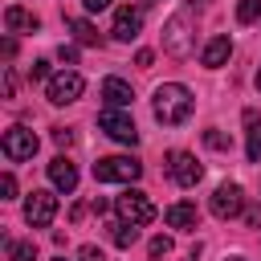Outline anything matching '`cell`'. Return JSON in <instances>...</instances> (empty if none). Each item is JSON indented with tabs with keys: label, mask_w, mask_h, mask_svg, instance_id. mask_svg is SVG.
Returning a JSON list of instances; mask_svg holds the SVG:
<instances>
[{
	"label": "cell",
	"mask_w": 261,
	"mask_h": 261,
	"mask_svg": "<svg viewBox=\"0 0 261 261\" xmlns=\"http://www.w3.org/2000/svg\"><path fill=\"white\" fill-rule=\"evenodd\" d=\"M151 106H155V118H159L163 126H179V122H188L196 98H192L188 86H179V82H163V86L155 90V102H151Z\"/></svg>",
	"instance_id": "1"
},
{
	"label": "cell",
	"mask_w": 261,
	"mask_h": 261,
	"mask_svg": "<svg viewBox=\"0 0 261 261\" xmlns=\"http://www.w3.org/2000/svg\"><path fill=\"white\" fill-rule=\"evenodd\" d=\"M143 175V163L130 155H106L94 163V179L98 184H135Z\"/></svg>",
	"instance_id": "2"
},
{
	"label": "cell",
	"mask_w": 261,
	"mask_h": 261,
	"mask_svg": "<svg viewBox=\"0 0 261 261\" xmlns=\"http://www.w3.org/2000/svg\"><path fill=\"white\" fill-rule=\"evenodd\" d=\"M114 212H118V220H126V224H135V228H143V224L155 220V204H151L147 192H139V188H126V192L114 200Z\"/></svg>",
	"instance_id": "3"
},
{
	"label": "cell",
	"mask_w": 261,
	"mask_h": 261,
	"mask_svg": "<svg viewBox=\"0 0 261 261\" xmlns=\"http://www.w3.org/2000/svg\"><path fill=\"white\" fill-rule=\"evenodd\" d=\"M98 130H106L114 143H126V147H135L139 143V126H135V118L126 114V110H102L98 114Z\"/></svg>",
	"instance_id": "4"
},
{
	"label": "cell",
	"mask_w": 261,
	"mask_h": 261,
	"mask_svg": "<svg viewBox=\"0 0 261 261\" xmlns=\"http://www.w3.org/2000/svg\"><path fill=\"white\" fill-rule=\"evenodd\" d=\"M82 90H86L82 73H77V69H61V73H53V82H49V102H53V106L77 102V98H82Z\"/></svg>",
	"instance_id": "5"
},
{
	"label": "cell",
	"mask_w": 261,
	"mask_h": 261,
	"mask_svg": "<svg viewBox=\"0 0 261 261\" xmlns=\"http://www.w3.org/2000/svg\"><path fill=\"white\" fill-rule=\"evenodd\" d=\"M0 147H4V155H8L12 163H24V159L37 155V135H33L29 126H8Z\"/></svg>",
	"instance_id": "6"
},
{
	"label": "cell",
	"mask_w": 261,
	"mask_h": 261,
	"mask_svg": "<svg viewBox=\"0 0 261 261\" xmlns=\"http://www.w3.org/2000/svg\"><path fill=\"white\" fill-rule=\"evenodd\" d=\"M167 175H171L179 188H196L200 175H204V167L196 163V155H188V151H171V155H167Z\"/></svg>",
	"instance_id": "7"
},
{
	"label": "cell",
	"mask_w": 261,
	"mask_h": 261,
	"mask_svg": "<svg viewBox=\"0 0 261 261\" xmlns=\"http://www.w3.org/2000/svg\"><path fill=\"white\" fill-rule=\"evenodd\" d=\"M241 212H245V192H241V184H220V188L212 192V216L232 220V216H241Z\"/></svg>",
	"instance_id": "8"
},
{
	"label": "cell",
	"mask_w": 261,
	"mask_h": 261,
	"mask_svg": "<svg viewBox=\"0 0 261 261\" xmlns=\"http://www.w3.org/2000/svg\"><path fill=\"white\" fill-rule=\"evenodd\" d=\"M53 216H57V196H53V192H33V196L24 200V220H29L33 228H49Z\"/></svg>",
	"instance_id": "9"
},
{
	"label": "cell",
	"mask_w": 261,
	"mask_h": 261,
	"mask_svg": "<svg viewBox=\"0 0 261 261\" xmlns=\"http://www.w3.org/2000/svg\"><path fill=\"white\" fill-rule=\"evenodd\" d=\"M139 29H143V8H130V4H122V8L114 12V24H110L114 41H130V37H139Z\"/></svg>",
	"instance_id": "10"
},
{
	"label": "cell",
	"mask_w": 261,
	"mask_h": 261,
	"mask_svg": "<svg viewBox=\"0 0 261 261\" xmlns=\"http://www.w3.org/2000/svg\"><path fill=\"white\" fill-rule=\"evenodd\" d=\"M163 45L175 53V57H188V12H179V16H171L167 20V37H163Z\"/></svg>",
	"instance_id": "11"
},
{
	"label": "cell",
	"mask_w": 261,
	"mask_h": 261,
	"mask_svg": "<svg viewBox=\"0 0 261 261\" xmlns=\"http://www.w3.org/2000/svg\"><path fill=\"white\" fill-rule=\"evenodd\" d=\"M49 184H53L57 192H73V188H77V167H73L65 155H57V159L49 163Z\"/></svg>",
	"instance_id": "12"
},
{
	"label": "cell",
	"mask_w": 261,
	"mask_h": 261,
	"mask_svg": "<svg viewBox=\"0 0 261 261\" xmlns=\"http://www.w3.org/2000/svg\"><path fill=\"white\" fill-rule=\"evenodd\" d=\"M102 98H106L110 110H122V106L135 102V90H130L122 77H106V82H102Z\"/></svg>",
	"instance_id": "13"
},
{
	"label": "cell",
	"mask_w": 261,
	"mask_h": 261,
	"mask_svg": "<svg viewBox=\"0 0 261 261\" xmlns=\"http://www.w3.org/2000/svg\"><path fill=\"white\" fill-rule=\"evenodd\" d=\"M228 57H232V41H228L224 33H220V37H212V41L204 45V53H200V61H204L208 69H220Z\"/></svg>",
	"instance_id": "14"
},
{
	"label": "cell",
	"mask_w": 261,
	"mask_h": 261,
	"mask_svg": "<svg viewBox=\"0 0 261 261\" xmlns=\"http://www.w3.org/2000/svg\"><path fill=\"white\" fill-rule=\"evenodd\" d=\"M163 220H167L171 228H184V232H196V224H200V212H196V204H171V208L163 212Z\"/></svg>",
	"instance_id": "15"
},
{
	"label": "cell",
	"mask_w": 261,
	"mask_h": 261,
	"mask_svg": "<svg viewBox=\"0 0 261 261\" xmlns=\"http://www.w3.org/2000/svg\"><path fill=\"white\" fill-rule=\"evenodd\" d=\"M245 126H249V143H245V155H249V163H257V159H261V118H257L253 110H245Z\"/></svg>",
	"instance_id": "16"
},
{
	"label": "cell",
	"mask_w": 261,
	"mask_h": 261,
	"mask_svg": "<svg viewBox=\"0 0 261 261\" xmlns=\"http://www.w3.org/2000/svg\"><path fill=\"white\" fill-rule=\"evenodd\" d=\"M4 24H8L12 33H37V16H33V12H24V8H16V4L4 12Z\"/></svg>",
	"instance_id": "17"
},
{
	"label": "cell",
	"mask_w": 261,
	"mask_h": 261,
	"mask_svg": "<svg viewBox=\"0 0 261 261\" xmlns=\"http://www.w3.org/2000/svg\"><path fill=\"white\" fill-rule=\"evenodd\" d=\"M110 241H114L118 249H130V245L139 241V228L126 224V220H114V224H110Z\"/></svg>",
	"instance_id": "18"
},
{
	"label": "cell",
	"mask_w": 261,
	"mask_h": 261,
	"mask_svg": "<svg viewBox=\"0 0 261 261\" xmlns=\"http://www.w3.org/2000/svg\"><path fill=\"white\" fill-rule=\"evenodd\" d=\"M69 29H73L77 45H98V33H94V24H90V20H82V16H69Z\"/></svg>",
	"instance_id": "19"
},
{
	"label": "cell",
	"mask_w": 261,
	"mask_h": 261,
	"mask_svg": "<svg viewBox=\"0 0 261 261\" xmlns=\"http://www.w3.org/2000/svg\"><path fill=\"white\" fill-rule=\"evenodd\" d=\"M37 257V245L33 241H12L8 245V261H33Z\"/></svg>",
	"instance_id": "20"
},
{
	"label": "cell",
	"mask_w": 261,
	"mask_h": 261,
	"mask_svg": "<svg viewBox=\"0 0 261 261\" xmlns=\"http://www.w3.org/2000/svg\"><path fill=\"white\" fill-rule=\"evenodd\" d=\"M257 16H261V0H241V4H237V20H241V24H253Z\"/></svg>",
	"instance_id": "21"
},
{
	"label": "cell",
	"mask_w": 261,
	"mask_h": 261,
	"mask_svg": "<svg viewBox=\"0 0 261 261\" xmlns=\"http://www.w3.org/2000/svg\"><path fill=\"white\" fill-rule=\"evenodd\" d=\"M204 143H208L212 151H228V135H224V130H216V126H212V130H204Z\"/></svg>",
	"instance_id": "22"
},
{
	"label": "cell",
	"mask_w": 261,
	"mask_h": 261,
	"mask_svg": "<svg viewBox=\"0 0 261 261\" xmlns=\"http://www.w3.org/2000/svg\"><path fill=\"white\" fill-rule=\"evenodd\" d=\"M29 82H53L49 61H33V65H29Z\"/></svg>",
	"instance_id": "23"
},
{
	"label": "cell",
	"mask_w": 261,
	"mask_h": 261,
	"mask_svg": "<svg viewBox=\"0 0 261 261\" xmlns=\"http://www.w3.org/2000/svg\"><path fill=\"white\" fill-rule=\"evenodd\" d=\"M147 253H151V261H159V257H167V253H171V237H155Z\"/></svg>",
	"instance_id": "24"
},
{
	"label": "cell",
	"mask_w": 261,
	"mask_h": 261,
	"mask_svg": "<svg viewBox=\"0 0 261 261\" xmlns=\"http://www.w3.org/2000/svg\"><path fill=\"white\" fill-rule=\"evenodd\" d=\"M12 196H16V175L4 171V175H0V200H12Z\"/></svg>",
	"instance_id": "25"
},
{
	"label": "cell",
	"mask_w": 261,
	"mask_h": 261,
	"mask_svg": "<svg viewBox=\"0 0 261 261\" xmlns=\"http://www.w3.org/2000/svg\"><path fill=\"white\" fill-rule=\"evenodd\" d=\"M77 261H106V257H102V249H98V245H82Z\"/></svg>",
	"instance_id": "26"
},
{
	"label": "cell",
	"mask_w": 261,
	"mask_h": 261,
	"mask_svg": "<svg viewBox=\"0 0 261 261\" xmlns=\"http://www.w3.org/2000/svg\"><path fill=\"white\" fill-rule=\"evenodd\" d=\"M57 57H61L65 65H73V61H77V49H73V45H61V49H57Z\"/></svg>",
	"instance_id": "27"
},
{
	"label": "cell",
	"mask_w": 261,
	"mask_h": 261,
	"mask_svg": "<svg viewBox=\"0 0 261 261\" xmlns=\"http://www.w3.org/2000/svg\"><path fill=\"white\" fill-rule=\"evenodd\" d=\"M53 139H57L61 147H69V143H73V130H65V126H57V130H53Z\"/></svg>",
	"instance_id": "28"
},
{
	"label": "cell",
	"mask_w": 261,
	"mask_h": 261,
	"mask_svg": "<svg viewBox=\"0 0 261 261\" xmlns=\"http://www.w3.org/2000/svg\"><path fill=\"white\" fill-rule=\"evenodd\" d=\"M90 12H102V8H110V0H82Z\"/></svg>",
	"instance_id": "29"
},
{
	"label": "cell",
	"mask_w": 261,
	"mask_h": 261,
	"mask_svg": "<svg viewBox=\"0 0 261 261\" xmlns=\"http://www.w3.org/2000/svg\"><path fill=\"white\" fill-rule=\"evenodd\" d=\"M135 65H143V69H147V65H151V49H139V57H135Z\"/></svg>",
	"instance_id": "30"
},
{
	"label": "cell",
	"mask_w": 261,
	"mask_h": 261,
	"mask_svg": "<svg viewBox=\"0 0 261 261\" xmlns=\"http://www.w3.org/2000/svg\"><path fill=\"white\" fill-rule=\"evenodd\" d=\"M253 86H257V90H261V69H257V77H253Z\"/></svg>",
	"instance_id": "31"
},
{
	"label": "cell",
	"mask_w": 261,
	"mask_h": 261,
	"mask_svg": "<svg viewBox=\"0 0 261 261\" xmlns=\"http://www.w3.org/2000/svg\"><path fill=\"white\" fill-rule=\"evenodd\" d=\"M188 4H192V8H196V4H208V0H188Z\"/></svg>",
	"instance_id": "32"
},
{
	"label": "cell",
	"mask_w": 261,
	"mask_h": 261,
	"mask_svg": "<svg viewBox=\"0 0 261 261\" xmlns=\"http://www.w3.org/2000/svg\"><path fill=\"white\" fill-rule=\"evenodd\" d=\"M53 261H65V257H53Z\"/></svg>",
	"instance_id": "33"
},
{
	"label": "cell",
	"mask_w": 261,
	"mask_h": 261,
	"mask_svg": "<svg viewBox=\"0 0 261 261\" xmlns=\"http://www.w3.org/2000/svg\"><path fill=\"white\" fill-rule=\"evenodd\" d=\"M232 261H241V257H232Z\"/></svg>",
	"instance_id": "34"
}]
</instances>
